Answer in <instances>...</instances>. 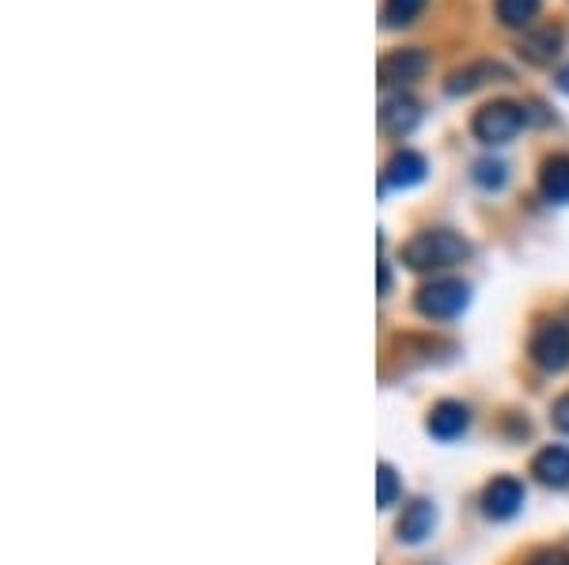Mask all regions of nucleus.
I'll use <instances>...</instances> for the list:
<instances>
[{
	"instance_id": "f257e3e1",
	"label": "nucleus",
	"mask_w": 569,
	"mask_h": 565,
	"mask_svg": "<svg viewBox=\"0 0 569 565\" xmlns=\"http://www.w3.org/2000/svg\"><path fill=\"white\" fill-rule=\"evenodd\" d=\"M471 259V243L463 235L448 232V228H433V232H418L415 240L402 248V262L418 273H433V270H452L460 262Z\"/></svg>"
},
{
	"instance_id": "f8f14e48",
	"label": "nucleus",
	"mask_w": 569,
	"mask_h": 565,
	"mask_svg": "<svg viewBox=\"0 0 569 565\" xmlns=\"http://www.w3.org/2000/svg\"><path fill=\"white\" fill-rule=\"evenodd\" d=\"M433 524H437V508L429 501H410L399 516V539L402 543H421L433 535Z\"/></svg>"
},
{
	"instance_id": "7ed1b4c3",
	"label": "nucleus",
	"mask_w": 569,
	"mask_h": 565,
	"mask_svg": "<svg viewBox=\"0 0 569 565\" xmlns=\"http://www.w3.org/2000/svg\"><path fill=\"white\" fill-rule=\"evenodd\" d=\"M467 300H471V289L463 285V281H429V285L418 289V312L429 315V319H456L467 307Z\"/></svg>"
},
{
	"instance_id": "20e7f679",
	"label": "nucleus",
	"mask_w": 569,
	"mask_h": 565,
	"mask_svg": "<svg viewBox=\"0 0 569 565\" xmlns=\"http://www.w3.org/2000/svg\"><path fill=\"white\" fill-rule=\"evenodd\" d=\"M531 361L543 372H562L569 364V326L566 323H543L531 334Z\"/></svg>"
},
{
	"instance_id": "f3484780",
	"label": "nucleus",
	"mask_w": 569,
	"mask_h": 565,
	"mask_svg": "<svg viewBox=\"0 0 569 565\" xmlns=\"http://www.w3.org/2000/svg\"><path fill=\"white\" fill-rule=\"evenodd\" d=\"M471 175H475V182H479L482 190H501L505 182H509V168H505L501 160H479Z\"/></svg>"
},
{
	"instance_id": "9b49d317",
	"label": "nucleus",
	"mask_w": 569,
	"mask_h": 565,
	"mask_svg": "<svg viewBox=\"0 0 569 565\" xmlns=\"http://www.w3.org/2000/svg\"><path fill=\"white\" fill-rule=\"evenodd\" d=\"M531 475H536L543 486H555V490H566L569 486V448L562 444H550L531 460Z\"/></svg>"
},
{
	"instance_id": "6ab92c4d",
	"label": "nucleus",
	"mask_w": 569,
	"mask_h": 565,
	"mask_svg": "<svg viewBox=\"0 0 569 565\" xmlns=\"http://www.w3.org/2000/svg\"><path fill=\"white\" fill-rule=\"evenodd\" d=\"M550 417H555V425H558V430L569 433V395L558 398V403H555V414H550Z\"/></svg>"
},
{
	"instance_id": "0eeeda50",
	"label": "nucleus",
	"mask_w": 569,
	"mask_h": 565,
	"mask_svg": "<svg viewBox=\"0 0 569 565\" xmlns=\"http://www.w3.org/2000/svg\"><path fill=\"white\" fill-rule=\"evenodd\" d=\"M520 505H525V486H520L517 478H493L482 494V508H486V516H493V521L517 516Z\"/></svg>"
},
{
	"instance_id": "412c9836",
	"label": "nucleus",
	"mask_w": 569,
	"mask_h": 565,
	"mask_svg": "<svg viewBox=\"0 0 569 565\" xmlns=\"http://www.w3.org/2000/svg\"><path fill=\"white\" fill-rule=\"evenodd\" d=\"M558 88H562L566 95H569V65H566V69H558Z\"/></svg>"
},
{
	"instance_id": "4468645a",
	"label": "nucleus",
	"mask_w": 569,
	"mask_h": 565,
	"mask_svg": "<svg viewBox=\"0 0 569 565\" xmlns=\"http://www.w3.org/2000/svg\"><path fill=\"white\" fill-rule=\"evenodd\" d=\"M539 190H543L547 202L555 205H569V157H550L539 171Z\"/></svg>"
},
{
	"instance_id": "1a4fd4ad",
	"label": "nucleus",
	"mask_w": 569,
	"mask_h": 565,
	"mask_svg": "<svg viewBox=\"0 0 569 565\" xmlns=\"http://www.w3.org/2000/svg\"><path fill=\"white\" fill-rule=\"evenodd\" d=\"M418 122H421V111H418L415 99H407L402 91H399V95H391V99H383V107H380V130L383 133L407 137Z\"/></svg>"
},
{
	"instance_id": "aec40b11",
	"label": "nucleus",
	"mask_w": 569,
	"mask_h": 565,
	"mask_svg": "<svg viewBox=\"0 0 569 565\" xmlns=\"http://www.w3.org/2000/svg\"><path fill=\"white\" fill-rule=\"evenodd\" d=\"M528 565H569L566 554H558V551H543V554H536Z\"/></svg>"
},
{
	"instance_id": "ddd939ff",
	"label": "nucleus",
	"mask_w": 569,
	"mask_h": 565,
	"mask_svg": "<svg viewBox=\"0 0 569 565\" xmlns=\"http://www.w3.org/2000/svg\"><path fill=\"white\" fill-rule=\"evenodd\" d=\"M467 425H471V414H467L463 403H440L433 406V414H429V433H433L437 441H456V436L467 433Z\"/></svg>"
},
{
	"instance_id": "a211bd4d",
	"label": "nucleus",
	"mask_w": 569,
	"mask_h": 565,
	"mask_svg": "<svg viewBox=\"0 0 569 565\" xmlns=\"http://www.w3.org/2000/svg\"><path fill=\"white\" fill-rule=\"evenodd\" d=\"M395 497H399V478H395L388 463H380V494H376V501H380V508H391Z\"/></svg>"
},
{
	"instance_id": "9d476101",
	"label": "nucleus",
	"mask_w": 569,
	"mask_h": 565,
	"mask_svg": "<svg viewBox=\"0 0 569 565\" xmlns=\"http://www.w3.org/2000/svg\"><path fill=\"white\" fill-rule=\"evenodd\" d=\"M429 175V163L421 152H410V149H402V152H395V157L388 160V171H383V186H399V190H407V186H418L421 179Z\"/></svg>"
},
{
	"instance_id": "6e6552de",
	"label": "nucleus",
	"mask_w": 569,
	"mask_h": 565,
	"mask_svg": "<svg viewBox=\"0 0 569 565\" xmlns=\"http://www.w3.org/2000/svg\"><path fill=\"white\" fill-rule=\"evenodd\" d=\"M562 42H566V31L555 23L539 27V31L525 34V42H520V58L528 61V65H550V61L562 53Z\"/></svg>"
},
{
	"instance_id": "dca6fc26",
	"label": "nucleus",
	"mask_w": 569,
	"mask_h": 565,
	"mask_svg": "<svg viewBox=\"0 0 569 565\" xmlns=\"http://www.w3.org/2000/svg\"><path fill=\"white\" fill-rule=\"evenodd\" d=\"M429 0H383V27H410Z\"/></svg>"
},
{
	"instance_id": "39448f33",
	"label": "nucleus",
	"mask_w": 569,
	"mask_h": 565,
	"mask_svg": "<svg viewBox=\"0 0 569 565\" xmlns=\"http://www.w3.org/2000/svg\"><path fill=\"white\" fill-rule=\"evenodd\" d=\"M429 72L426 50H395L380 61V88H407Z\"/></svg>"
},
{
	"instance_id": "2eb2a0df",
	"label": "nucleus",
	"mask_w": 569,
	"mask_h": 565,
	"mask_svg": "<svg viewBox=\"0 0 569 565\" xmlns=\"http://www.w3.org/2000/svg\"><path fill=\"white\" fill-rule=\"evenodd\" d=\"M539 8H543V0H498V20L512 27V31H520V27H531Z\"/></svg>"
},
{
	"instance_id": "f03ea898",
	"label": "nucleus",
	"mask_w": 569,
	"mask_h": 565,
	"mask_svg": "<svg viewBox=\"0 0 569 565\" xmlns=\"http://www.w3.org/2000/svg\"><path fill=\"white\" fill-rule=\"evenodd\" d=\"M528 125V111L520 103H509V99H498V103H486L471 122V133L479 137L482 144H509L525 133Z\"/></svg>"
},
{
	"instance_id": "423d86ee",
	"label": "nucleus",
	"mask_w": 569,
	"mask_h": 565,
	"mask_svg": "<svg viewBox=\"0 0 569 565\" xmlns=\"http://www.w3.org/2000/svg\"><path fill=\"white\" fill-rule=\"evenodd\" d=\"M498 84V80H512V72L501 65V61H475V65L467 69H456L452 77H448V95H471V91H479L486 84Z\"/></svg>"
}]
</instances>
